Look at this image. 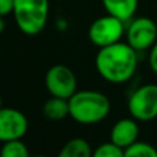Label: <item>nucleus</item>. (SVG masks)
<instances>
[{
    "mask_svg": "<svg viewBox=\"0 0 157 157\" xmlns=\"http://www.w3.org/2000/svg\"><path fill=\"white\" fill-rule=\"evenodd\" d=\"M124 157H157V149L146 142H135L124 149Z\"/></svg>",
    "mask_w": 157,
    "mask_h": 157,
    "instance_id": "obj_14",
    "label": "nucleus"
},
{
    "mask_svg": "<svg viewBox=\"0 0 157 157\" xmlns=\"http://www.w3.org/2000/svg\"><path fill=\"white\" fill-rule=\"evenodd\" d=\"M125 22L113 15H106L97 18L88 28V39L98 48L110 46L121 41L125 33Z\"/></svg>",
    "mask_w": 157,
    "mask_h": 157,
    "instance_id": "obj_4",
    "label": "nucleus"
},
{
    "mask_svg": "<svg viewBox=\"0 0 157 157\" xmlns=\"http://www.w3.org/2000/svg\"><path fill=\"white\" fill-rule=\"evenodd\" d=\"M3 108V99H2V95H0V109Z\"/></svg>",
    "mask_w": 157,
    "mask_h": 157,
    "instance_id": "obj_20",
    "label": "nucleus"
},
{
    "mask_svg": "<svg viewBox=\"0 0 157 157\" xmlns=\"http://www.w3.org/2000/svg\"><path fill=\"white\" fill-rule=\"evenodd\" d=\"M92 157H124V149L112 142L102 144L92 152Z\"/></svg>",
    "mask_w": 157,
    "mask_h": 157,
    "instance_id": "obj_15",
    "label": "nucleus"
},
{
    "mask_svg": "<svg viewBox=\"0 0 157 157\" xmlns=\"http://www.w3.org/2000/svg\"><path fill=\"white\" fill-rule=\"evenodd\" d=\"M101 2L106 14L128 22L135 15L139 0H101Z\"/></svg>",
    "mask_w": 157,
    "mask_h": 157,
    "instance_id": "obj_10",
    "label": "nucleus"
},
{
    "mask_svg": "<svg viewBox=\"0 0 157 157\" xmlns=\"http://www.w3.org/2000/svg\"><path fill=\"white\" fill-rule=\"evenodd\" d=\"M92 147L86 139L72 138L61 147L57 157H92Z\"/></svg>",
    "mask_w": 157,
    "mask_h": 157,
    "instance_id": "obj_12",
    "label": "nucleus"
},
{
    "mask_svg": "<svg viewBox=\"0 0 157 157\" xmlns=\"http://www.w3.org/2000/svg\"><path fill=\"white\" fill-rule=\"evenodd\" d=\"M149 66L153 73L157 75V41L149 50Z\"/></svg>",
    "mask_w": 157,
    "mask_h": 157,
    "instance_id": "obj_17",
    "label": "nucleus"
},
{
    "mask_svg": "<svg viewBox=\"0 0 157 157\" xmlns=\"http://www.w3.org/2000/svg\"><path fill=\"white\" fill-rule=\"evenodd\" d=\"M128 112L138 121L157 119V84H144L131 94Z\"/></svg>",
    "mask_w": 157,
    "mask_h": 157,
    "instance_id": "obj_5",
    "label": "nucleus"
},
{
    "mask_svg": "<svg viewBox=\"0 0 157 157\" xmlns=\"http://www.w3.org/2000/svg\"><path fill=\"white\" fill-rule=\"evenodd\" d=\"M4 29H6V19L4 17H0V35L4 32Z\"/></svg>",
    "mask_w": 157,
    "mask_h": 157,
    "instance_id": "obj_18",
    "label": "nucleus"
},
{
    "mask_svg": "<svg viewBox=\"0 0 157 157\" xmlns=\"http://www.w3.org/2000/svg\"><path fill=\"white\" fill-rule=\"evenodd\" d=\"M139 138V125L138 120L134 117H125L120 119L113 124L110 130V142L117 145L121 149H127Z\"/></svg>",
    "mask_w": 157,
    "mask_h": 157,
    "instance_id": "obj_9",
    "label": "nucleus"
},
{
    "mask_svg": "<svg viewBox=\"0 0 157 157\" xmlns=\"http://www.w3.org/2000/svg\"><path fill=\"white\" fill-rule=\"evenodd\" d=\"M14 0H0V17H7L13 14Z\"/></svg>",
    "mask_w": 157,
    "mask_h": 157,
    "instance_id": "obj_16",
    "label": "nucleus"
},
{
    "mask_svg": "<svg viewBox=\"0 0 157 157\" xmlns=\"http://www.w3.org/2000/svg\"><path fill=\"white\" fill-rule=\"evenodd\" d=\"M30 157H48V156H44V155H35V156H30Z\"/></svg>",
    "mask_w": 157,
    "mask_h": 157,
    "instance_id": "obj_19",
    "label": "nucleus"
},
{
    "mask_svg": "<svg viewBox=\"0 0 157 157\" xmlns=\"http://www.w3.org/2000/svg\"><path fill=\"white\" fill-rule=\"evenodd\" d=\"M46 88L51 97L69 99L77 91V78L75 72L65 65H54L44 77Z\"/></svg>",
    "mask_w": 157,
    "mask_h": 157,
    "instance_id": "obj_6",
    "label": "nucleus"
},
{
    "mask_svg": "<svg viewBox=\"0 0 157 157\" xmlns=\"http://www.w3.org/2000/svg\"><path fill=\"white\" fill-rule=\"evenodd\" d=\"M50 0H14L15 25L24 35L36 36L43 32L48 21Z\"/></svg>",
    "mask_w": 157,
    "mask_h": 157,
    "instance_id": "obj_3",
    "label": "nucleus"
},
{
    "mask_svg": "<svg viewBox=\"0 0 157 157\" xmlns=\"http://www.w3.org/2000/svg\"><path fill=\"white\" fill-rule=\"evenodd\" d=\"M110 101L103 92L94 90L76 91L69 98L71 117L78 124L91 125L101 123L110 113Z\"/></svg>",
    "mask_w": 157,
    "mask_h": 157,
    "instance_id": "obj_2",
    "label": "nucleus"
},
{
    "mask_svg": "<svg viewBox=\"0 0 157 157\" xmlns=\"http://www.w3.org/2000/svg\"><path fill=\"white\" fill-rule=\"evenodd\" d=\"M43 114L46 116V119L51 120V121H61L66 117H71L69 99L58 97L48 98L43 105Z\"/></svg>",
    "mask_w": 157,
    "mask_h": 157,
    "instance_id": "obj_11",
    "label": "nucleus"
},
{
    "mask_svg": "<svg viewBox=\"0 0 157 157\" xmlns=\"http://www.w3.org/2000/svg\"><path fill=\"white\" fill-rule=\"evenodd\" d=\"M127 43L136 51H146L157 41V25L152 18H132L125 29Z\"/></svg>",
    "mask_w": 157,
    "mask_h": 157,
    "instance_id": "obj_7",
    "label": "nucleus"
},
{
    "mask_svg": "<svg viewBox=\"0 0 157 157\" xmlns=\"http://www.w3.org/2000/svg\"><path fill=\"white\" fill-rule=\"evenodd\" d=\"M95 68L103 80L121 84L135 75L138 68V51L125 41L99 48L95 57Z\"/></svg>",
    "mask_w": 157,
    "mask_h": 157,
    "instance_id": "obj_1",
    "label": "nucleus"
},
{
    "mask_svg": "<svg viewBox=\"0 0 157 157\" xmlns=\"http://www.w3.org/2000/svg\"><path fill=\"white\" fill-rule=\"evenodd\" d=\"M0 157H30L28 146L21 141H10L4 142L0 149Z\"/></svg>",
    "mask_w": 157,
    "mask_h": 157,
    "instance_id": "obj_13",
    "label": "nucleus"
},
{
    "mask_svg": "<svg viewBox=\"0 0 157 157\" xmlns=\"http://www.w3.org/2000/svg\"><path fill=\"white\" fill-rule=\"evenodd\" d=\"M29 121L21 110L14 108L0 109V142L22 139L28 132Z\"/></svg>",
    "mask_w": 157,
    "mask_h": 157,
    "instance_id": "obj_8",
    "label": "nucleus"
}]
</instances>
